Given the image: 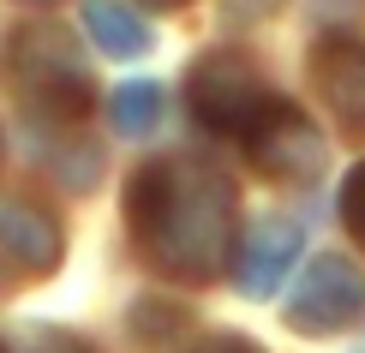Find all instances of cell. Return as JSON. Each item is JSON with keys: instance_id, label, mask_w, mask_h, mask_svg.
<instances>
[{"instance_id": "cell-1", "label": "cell", "mask_w": 365, "mask_h": 353, "mask_svg": "<svg viewBox=\"0 0 365 353\" xmlns=\"http://www.w3.org/2000/svg\"><path fill=\"white\" fill-rule=\"evenodd\" d=\"M126 222L138 252L174 282H216L234 264L240 198L216 168L192 156H162L132 174Z\"/></svg>"}, {"instance_id": "cell-2", "label": "cell", "mask_w": 365, "mask_h": 353, "mask_svg": "<svg viewBox=\"0 0 365 353\" xmlns=\"http://www.w3.org/2000/svg\"><path fill=\"white\" fill-rule=\"evenodd\" d=\"M6 72L19 96L48 120H78L90 108V66L60 24H24L6 48Z\"/></svg>"}, {"instance_id": "cell-3", "label": "cell", "mask_w": 365, "mask_h": 353, "mask_svg": "<svg viewBox=\"0 0 365 353\" xmlns=\"http://www.w3.org/2000/svg\"><path fill=\"white\" fill-rule=\"evenodd\" d=\"M186 90H192L197 120H204L210 132L240 138V144H246V138H252V132H257V126H264V120L287 102V96H276V90L264 84V72H257L246 54H234V48H216V54L192 60Z\"/></svg>"}, {"instance_id": "cell-4", "label": "cell", "mask_w": 365, "mask_h": 353, "mask_svg": "<svg viewBox=\"0 0 365 353\" xmlns=\"http://www.w3.org/2000/svg\"><path fill=\"white\" fill-rule=\"evenodd\" d=\"M354 324H365V275H359V264H347V257H317V264H306L294 300H287V329L341 335Z\"/></svg>"}, {"instance_id": "cell-5", "label": "cell", "mask_w": 365, "mask_h": 353, "mask_svg": "<svg viewBox=\"0 0 365 353\" xmlns=\"http://www.w3.org/2000/svg\"><path fill=\"white\" fill-rule=\"evenodd\" d=\"M246 150H252V162L264 168V174H276V180H312L317 168H324V156H329L317 126L294 108V102H282V108L246 138Z\"/></svg>"}, {"instance_id": "cell-6", "label": "cell", "mask_w": 365, "mask_h": 353, "mask_svg": "<svg viewBox=\"0 0 365 353\" xmlns=\"http://www.w3.org/2000/svg\"><path fill=\"white\" fill-rule=\"evenodd\" d=\"M299 222H287V216H264V222H252V234L234 245V287L246 300H269L282 287V275L299 264Z\"/></svg>"}, {"instance_id": "cell-7", "label": "cell", "mask_w": 365, "mask_h": 353, "mask_svg": "<svg viewBox=\"0 0 365 353\" xmlns=\"http://www.w3.org/2000/svg\"><path fill=\"white\" fill-rule=\"evenodd\" d=\"M312 78L324 90L329 114L347 132H365V42L354 36H324L312 54Z\"/></svg>"}, {"instance_id": "cell-8", "label": "cell", "mask_w": 365, "mask_h": 353, "mask_svg": "<svg viewBox=\"0 0 365 353\" xmlns=\"http://www.w3.org/2000/svg\"><path fill=\"white\" fill-rule=\"evenodd\" d=\"M60 222L48 216V210H36V204H0V252L12 257V264H24V270H54L60 264Z\"/></svg>"}, {"instance_id": "cell-9", "label": "cell", "mask_w": 365, "mask_h": 353, "mask_svg": "<svg viewBox=\"0 0 365 353\" xmlns=\"http://www.w3.org/2000/svg\"><path fill=\"white\" fill-rule=\"evenodd\" d=\"M84 30H90V42H96L102 54H114V60H138L150 48V24L126 6V0H84Z\"/></svg>"}, {"instance_id": "cell-10", "label": "cell", "mask_w": 365, "mask_h": 353, "mask_svg": "<svg viewBox=\"0 0 365 353\" xmlns=\"http://www.w3.org/2000/svg\"><path fill=\"white\" fill-rule=\"evenodd\" d=\"M108 120H114L120 138H144V132H156V120H162V90L150 84V78L120 84L114 96H108Z\"/></svg>"}, {"instance_id": "cell-11", "label": "cell", "mask_w": 365, "mask_h": 353, "mask_svg": "<svg viewBox=\"0 0 365 353\" xmlns=\"http://www.w3.org/2000/svg\"><path fill=\"white\" fill-rule=\"evenodd\" d=\"M341 222H347V234L365 245V162L347 174V186H341Z\"/></svg>"}, {"instance_id": "cell-12", "label": "cell", "mask_w": 365, "mask_h": 353, "mask_svg": "<svg viewBox=\"0 0 365 353\" xmlns=\"http://www.w3.org/2000/svg\"><path fill=\"white\" fill-rule=\"evenodd\" d=\"M19 353H90V347L78 342V335H66V329H30Z\"/></svg>"}, {"instance_id": "cell-13", "label": "cell", "mask_w": 365, "mask_h": 353, "mask_svg": "<svg viewBox=\"0 0 365 353\" xmlns=\"http://www.w3.org/2000/svg\"><path fill=\"white\" fill-rule=\"evenodd\" d=\"M197 353H264L257 342H240V335H216L210 347H197Z\"/></svg>"}, {"instance_id": "cell-14", "label": "cell", "mask_w": 365, "mask_h": 353, "mask_svg": "<svg viewBox=\"0 0 365 353\" xmlns=\"http://www.w3.org/2000/svg\"><path fill=\"white\" fill-rule=\"evenodd\" d=\"M144 6H162V12H174V6H186V0H144Z\"/></svg>"}]
</instances>
